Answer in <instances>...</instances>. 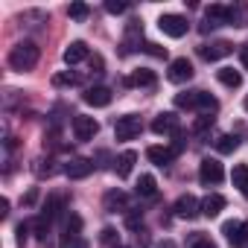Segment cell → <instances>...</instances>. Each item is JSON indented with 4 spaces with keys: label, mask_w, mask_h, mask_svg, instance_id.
Wrapping results in <instances>:
<instances>
[{
    "label": "cell",
    "mask_w": 248,
    "mask_h": 248,
    "mask_svg": "<svg viewBox=\"0 0 248 248\" xmlns=\"http://www.w3.org/2000/svg\"><path fill=\"white\" fill-rule=\"evenodd\" d=\"M82 59H88V47H85V41H73V44H67V50H64V62H67V64H79Z\"/></svg>",
    "instance_id": "obj_20"
},
{
    "label": "cell",
    "mask_w": 248,
    "mask_h": 248,
    "mask_svg": "<svg viewBox=\"0 0 248 248\" xmlns=\"http://www.w3.org/2000/svg\"><path fill=\"white\" fill-rule=\"evenodd\" d=\"M236 146H239V138L236 135H219L216 138V152H222V155L236 152Z\"/></svg>",
    "instance_id": "obj_24"
},
{
    "label": "cell",
    "mask_w": 248,
    "mask_h": 248,
    "mask_svg": "<svg viewBox=\"0 0 248 248\" xmlns=\"http://www.w3.org/2000/svg\"><path fill=\"white\" fill-rule=\"evenodd\" d=\"M245 21H248V6L245 3L231 6V27H245Z\"/></svg>",
    "instance_id": "obj_28"
},
{
    "label": "cell",
    "mask_w": 248,
    "mask_h": 248,
    "mask_svg": "<svg viewBox=\"0 0 248 248\" xmlns=\"http://www.w3.org/2000/svg\"><path fill=\"white\" fill-rule=\"evenodd\" d=\"M35 199H38V190H30V193H27V204H32Z\"/></svg>",
    "instance_id": "obj_43"
},
{
    "label": "cell",
    "mask_w": 248,
    "mask_h": 248,
    "mask_svg": "<svg viewBox=\"0 0 248 248\" xmlns=\"http://www.w3.org/2000/svg\"><path fill=\"white\" fill-rule=\"evenodd\" d=\"M79 228H82V219L79 216H70L67 219V225H64V239H62V245L67 248L73 239H79Z\"/></svg>",
    "instance_id": "obj_25"
},
{
    "label": "cell",
    "mask_w": 248,
    "mask_h": 248,
    "mask_svg": "<svg viewBox=\"0 0 248 248\" xmlns=\"http://www.w3.org/2000/svg\"><path fill=\"white\" fill-rule=\"evenodd\" d=\"M190 248H216V245H213L207 236H196V239L190 242Z\"/></svg>",
    "instance_id": "obj_38"
},
{
    "label": "cell",
    "mask_w": 248,
    "mask_h": 248,
    "mask_svg": "<svg viewBox=\"0 0 248 248\" xmlns=\"http://www.w3.org/2000/svg\"><path fill=\"white\" fill-rule=\"evenodd\" d=\"M239 62H242V67L248 70V44H242V50H239Z\"/></svg>",
    "instance_id": "obj_41"
},
{
    "label": "cell",
    "mask_w": 248,
    "mask_h": 248,
    "mask_svg": "<svg viewBox=\"0 0 248 248\" xmlns=\"http://www.w3.org/2000/svg\"><path fill=\"white\" fill-rule=\"evenodd\" d=\"M38 59H41V50H38L35 41H18V44L9 50V67L18 70V73L32 70V67L38 64Z\"/></svg>",
    "instance_id": "obj_1"
},
{
    "label": "cell",
    "mask_w": 248,
    "mask_h": 248,
    "mask_svg": "<svg viewBox=\"0 0 248 248\" xmlns=\"http://www.w3.org/2000/svg\"><path fill=\"white\" fill-rule=\"evenodd\" d=\"M158 30H161L164 35H170V38H181V35H187L190 24H187V18H184V15H161Z\"/></svg>",
    "instance_id": "obj_6"
},
{
    "label": "cell",
    "mask_w": 248,
    "mask_h": 248,
    "mask_svg": "<svg viewBox=\"0 0 248 248\" xmlns=\"http://www.w3.org/2000/svg\"><path fill=\"white\" fill-rule=\"evenodd\" d=\"M172 210H175V216H178V219H193V216H199V213H202V202H199L196 196L184 193V196H178V202L172 204Z\"/></svg>",
    "instance_id": "obj_10"
},
{
    "label": "cell",
    "mask_w": 248,
    "mask_h": 248,
    "mask_svg": "<svg viewBox=\"0 0 248 248\" xmlns=\"http://www.w3.org/2000/svg\"><path fill=\"white\" fill-rule=\"evenodd\" d=\"M207 126H213V114H202V117L193 123V132H204Z\"/></svg>",
    "instance_id": "obj_35"
},
{
    "label": "cell",
    "mask_w": 248,
    "mask_h": 248,
    "mask_svg": "<svg viewBox=\"0 0 248 248\" xmlns=\"http://www.w3.org/2000/svg\"><path fill=\"white\" fill-rule=\"evenodd\" d=\"M129 9V3H120V0H108L105 3V12H111V15H123Z\"/></svg>",
    "instance_id": "obj_34"
},
{
    "label": "cell",
    "mask_w": 248,
    "mask_h": 248,
    "mask_svg": "<svg viewBox=\"0 0 248 248\" xmlns=\"http://www.w3.org/2000/svg\"><path fill=\"white\" fill-rule=\"evenodd\" d=\"M114 248H126V245H114Z\"/></svg>",
    "instance_id": "obj_46"
},
{
    "label": "cell",
    "mask_w": 248,
    "mask_h": 248,
    "mask_svg": "<svg viewBox=\"0 0 248 248\" xmlns=\"http://www.w3.org/2000/svg\"><path fill=\"white\" fill-rule=\"evenodd\" d=\"M67 248H88V239H82V236H79V239H73Z\"/></svg>",
    "instance_id": "obj_42"
},
{
    "label": "cell",
    "mask_w": 248,
    "mask_h": 248,
    "mask_svg": "<svg viewBox=\"0 0 248 248\" xmlns=\"http://www.w3.org/2000/svg\"><path fill=\"white\" fill-rule=\"evenodd\" d=\"M67 15H70L73 21H85V18L91 15V9H88V3H70V6H67Z\"/></svg>",
    "instance_id": "obj_31"
},
{
    "label": "cell",
    "mask_w": 248,
    "mask_h": 248,
    "mask_svg": "<svg viewBox=\"0 0 248 248\" xmlns=\"http://www.w3.org/2000/svg\"><path fill=\"white\" fill-rule=\"evenodd\" d=\"M216 108H219V102H216L210 93L199 91V99H196V111H199V114H213Z\"/></svg>",
    "instance_id": "obj_26"
},
{
    "label": "cell",
    "mask_w": 248,
    "mask_h": 248,
    "mask_svg": "<svg viewBox=\"0 0 248 248\" xmlns=\"http://www.w3.org/2000/svg\"><path fill=\"white\" fill-rule=\"evenodd\" d=\"M50 225H53V222H50L47 216H38V219L32 222V228H35V236H38V239H47V233H50Z\"/></svg>",
    "instance_id": "obj_32"
},
{
    "label": "cell",
    "mask_w": 248,
    "mask_h": 248,
    "mask_svg": "<svg viewBox=\"0 0 248 248\" xmlns=\"http://www.w3.org/2000/svg\"><path fill=\"white\" fill-rule=\"evenodd\" d=\"M27 231H30V225H27V222H21V225H18V242H24V239H27Z\"/></svg>",
    "instance_id": "obj_40"
},
{
    "label": "cell",
    "mask_w": 248,
    "mask_h": 248,
    "mask_svg": "<svg viewBox=\"0 0 248 248\" xmlns=\"http://www.w3.org/2000/svg\"><path fill=\"white\" fill-rule=\"evenodd\" d=\"M102 207L108 210V213H123V210H129V196L123 193V190H108L105 193V199H102Z\"/></svg>",
    "instance_id": "obj_15"
},
{
    "label": "cell",
    "mask_w": 248,
    "mask_h": 248,
    "mask_svg": "<svg viewBox=\"0 0 248 248\" xmlns=\"http://www.w3.org/2000/svg\"><path fill=\"white\" fill-rule=\"evenodd\" d=\"M126 85H129V88H155V85H158V76H155L152 70L140 67V70H135V73L126 79Z\"/></svg>",
    "instance_id": "obj_19"
},
{
    "label": "cell",
    "mask_w": 248,
    "mask_h": 248,
    "mask_svg": "<svg viewBox=\"0 0 248 248\" xmlns=\"http://www.w3.org/2000/svg\"><path fill=\"white\" fill-rule=\"evenodd\" d=\"M135 161H138V152H132V149L123 152V155L114 161V172H117V178H129L132 170H135Z\"/></svg>",
    "instance_id": "obj_18"
},
{
    "label": "cell",
    "mask_w": 248,
    "mask_h": 248,
    "mask_svg": "<svg viewBox=\"0 0 248 248\" xmlns=\"http://www.w3.org/2000/svg\"><path fill=\"white\" fill-rule=\"evenodd\" d=\"M158 248H175V242H170V239H167V242H161Z\"/></svg>",
    "instance_id": "obj_44"
},
{
    "label": "cell",
    "mask_w": 248,
    "mask_h": 248,
    "mask_svg": "<svg viewBox=\"0 0 248 248\" xmlns=\"http://www.w3.org/2000/svg\"><path fill=\"white\" fill-rule=\"evenodd\" d=\"M140 41H143V24L140 21H129L126 24V35H123V56L140 50Z\"/></svg>",
    "instance_id": "obj_8"
},
{
    "label": "cell",
    "mask_w": 248,
    "mask_h": 248,
    "mask_svg": "<svg viewBox=\"0 0 248 248\" xmlns=\"http://www.w3.org/2000/svg\"><path fill=\"white\" fill-rule=\"evenodd\" d=\"M216 79H219L225 88H239V85H242V73L233 70V67H219V70H216Z\"/></svg>",
    "instance_id": "obj_21"
},
{
    "label": "cell",
    "mask_w": 248,
    "mask_h": 248,
    "mask_svg": "<svg viewBox=\"0 0 248 248\" xmlns=\"http://www.w3.org/2000/svg\"><path fill=\"white\" fill-rule=\"evenodd\" d=\"M196 99H199V91H184L175 96V108H193L196 111Z\"/></svg>",
    "instance_id": "obj_29"
},
{
    "label": "cell",
    "mask_w": 248,
    "mask_h": 248,
    "mask_svg": "<svg viewBox=\"0 0 248 248\" xmlns=\"http://www.w3.org/2000/svg\"><path fill=\"white\" fill-rule=\"evenodd\" d=\"M146 53L158 56V59H167V47H158V44H146Z\"/></svg>",
    "instance_id": "obj_37"
},
{
    "label": "cell",
    "mask_w": 248,
    "mask_h": 248,
    "mask_svg": "<svg viewBox=\"0 0 248 248\" xmlns=\"http://www.w3.org/2000/svg\"><path fill=\"white\" fill-rule=\"evenodd\" d=\"M222 233H225V239H228L233 248H245V245H248V222H242V219L225 222V225H222Z\"/></svg>",
    "instance_id": "obj_4"
},
{
    "label": "cell",
    "mask_w": 248,
    "mask_h": 248,
    "mask_svg": "<svg viewBox=\"0 0 248 248\" xmlns=\"http://www.w3.org/2000/svg\"><path fill=\"white\" fill-rule=\"evenodd\" d=\"M82 99H85L88 105H93V108H105V105H111L114 93H111V88H105V85H96V88H88Z\"/></svg>",
    "instance_id": "obj_14"
},
{
    "label": "cell",
    "mask_w": 248,
    "mask_h": 248,
    "mask_svg": "<svg viewBox=\"0 0 248 248\" xmlns=\"http://www.w3.org/2000/svg\"><path fill=\"white\" fill-rule=\"evenodd\" d=\"M175 155H178V152H175L172 146H149V149H146V158H149L155 167H170V164L175 161Z\"/></svg>",
    "instance_id": "obj_16"
},
{
    "label": "cell",
    "mask_w": 248,
    "mask_h": 248,
    "mask_svg": "<svg viewBox=\"0 0 248 248\" xmlns=\"http://www.w3.org/2000/svg\"><path fill=\"white\" fill-rule=\"evenodd\" d=\"M62 210H64V196L53 193V196H50V199L44 202V210H41V216H47V219L53 222V219H56V216H59Z\"/></svg>",
    "instance_id": "obj_22"
},
{
    "label": "cell",
    "mask_w": 248,
    "mask_h": 248,
    "mask_svg": "<svg viewBox=\"0 0 248 248\" xmlns=\"http://www.w3.org/2000/svg\"><path fill=\"white\" fill-rule=\"evenodd\" d=\"M213 27H231V6L213 3L204 9V30H213Z\"/></svg>",
    "instance_id": "obj_7"
},
{
    "label": "cell",
    "mask_w": 248,
    "mask_h": 248,
    "mask_svg": "<svg viewBox=\"0 0 248 248\" xmlns=\"http://www.w3.org/2000/svg\"><path fill=\"white\" fill-rule=\"evenodd\" d=\"M140 222H143V213H138V210H135V213H129V216H126V225H129V228H138V225H140Z\"/></svg>",
    "instance_id": "obj_39"
},
{
    "label": "cell",
    "mask_w": 248,
    "mask_h": 248,
    "mask_svg": "<svg viewBox=\"0 0 248 248\" xmlns=\"http://www.w3.org/2000/svg\"><path fill=\"white\" fill-rule=\"evenodd\" d=\"M225 196H219V193H210V196H204L202 199V216H207V219H213V216H219L222 210H225Z\"/></svg>",
    "instance_id": "obj_17"
},
{
    "label": "cell",
    "mask_w": 248,
    "mask_h": 248,
    "mask_svg": "<svg viewBox=\"0 0 248 248\" xmlns=\"http://www.w3.org/2000/svg\"><path fill=\"white\" fill-rule=\"evenodd\" d=\"M140 132H143V123H140L138 114H126V117H120V120L114 123V138H117V140H132V138H138Z\"/></svg>",
    "instance_id": "obj_2"
},
{
    "label": "cell",
    "mask_w": 248,
    "mask_h": 248,
    "mask_svg": "<svg viewBox=\"0 0 248 248\" xmlns=\"http://www.w3.org/2000/svg\"><path fill=\"white\" fill-rule=\"evenodd\" d=\"M152 132H155V135H178V132H181V129H178V117H175L172 111L158 114V117L152 120Z\"/></svg>",
    "instance_id": "obj_13"
},
{
    "label": "cell",
    "mask_w": 248,
    "mask_h": 248,
    "mask_svg": "<svg viewBox=\"0 0 248 248\" xmlns=\"http://www.w3.org/2000/svg\"><path fill=\"white\" fill-rule=\"evenodd\" d=\"M96 132H99V123L93 120V117H88V114H76L73 117V138L76 140H93L96 138Z\"/></svg>",
    "instance_id": "obj_5"
},
{
    "label": "cell",
    "mask_w": 248,
    "mask_h": 248,
    "mask_svg": "<svg viewBox=\"0 0 248 248\" xmlns=\"http://www.w3.org/2000/svg\"><path fill=\"white\" fill-rule=\"evenodd\" d=\"M79 79H76V73H70V70H64V73H56L53 76V88H73Z\"/></svg>",
    "instance_id": "obj_30"
},
{
    "label": "cell",
    "mask_w": 248,
    "mask_h": 248,
    "mask_svg": "<svg viewBox=\"0 0 248 248\" xmlns=\"http://www.w3.org/2000/svg\"><path fill=\"white\" fill-rule=\"evenodd\" d=\"M245 111H248V96H245Z\"/></svg>",
    "instance_id": "obj_45"
},
{
    "label": "cell",
    "mask_w": 248,
    "mask_h": 248,
    "mask_svg": "<svg viewBox=\"0 0 248 248\" xmlns=\"http://www.w3.org/2000/svg\"><path fill=\"white\" fill-rule=\"evenodd\" d=\"M35 175H41V178H44V175H53V161H50V158H47V161H44V158L35 161Z\"/></svg>",
    "instance_id": "obj_33"
},
{
    "label": "cell",
    "mask_w": 248,
    "mask_h": 248,
    "mask_svg": "<svg viewBox=\"0 0 248 248\" xmlns=\"http://www.w3.org/2000/svg\"><path fill=\"white\" fill-rule=\"evenodd\" d=\"M99 239H102L105 245H120V239H117V231H114V228H105Z\"/></svg>",
    "instance_id": "obj_36"
},
{
    "label": "cell",
    "mask_w": 248,
    "mask_h": 248,
    "mask_svg": "<svg viewBox=\"0 0 248 248\" xmlns=\"http://www.w3.org/2000/svg\"><path fill=\"white\" fill-rule=\"evenodd\" d=\"M231 53H233V44L231 41H210V44H202L199 47V56L204 62H219V59H225Z\"/></svg>",
    "instance_id": "obj_9"
},
{
    "label": "cell",
    "mask_w": 248,
    "mask_h": 248,
    "mask_svg": "<svg viewBox=\"0 0 248 248\" xmlns=\"http://www.w3.org/2000/svg\"><path fill=\"white\" fill-rule=\"evenodd\" d=\"M91 172H93V161H91V158H70V161L64 164V175L73 178V181L88 178Z\"/></svg>",
    "instance_id": "obj_12"
},
{
    "label": "cell",
    "mask_w": 248,
    "mask_h": 248,
    "mask_svg": "<svg viewBox=\"0 0 248 248\" xmlns=\"http://www.w3.org/2000/svg\"><path fill=\"white\" fill-rule=\"evenodd\" d=\"M231 181H233V187H236L239 193H245V196H248V167H245V164H236V167H233Z\"/></svg>",
    "instance_id": "obj_23"
},
{
    "label": "cell",
    "mask_w": 248,
    "mask_h": 248,
    "mask_svg": "<svg viewBox=\"0 0 248 248\" xmlns=\"http://www.w3.org/2000/svg\"><path fill=\"white\" fill-rule=\"evenodd\" d=\"M167 79L175 82V85L190 82V79H193V64H190L187 59H172V62H170V70H167Z\"/></svg>",
    "instance_id": "obj_11"
},
{
    "label": "cell",
    "mask_w": 248,
    "mask_h": 248,
    "mask_svg": "<svg viewBox=\"0 0 248 248\" xmlns=\"http://www.w3.org/2000/svg\"><path fill=\"white\" fill-rule=\"evenodd\" d=\"M222 178H225V170L216 158H204L199 164V181L204 187H216V184H222Z\"/></svg>",
    "instance_id": "obj_3"
},
{
    "label": "cell",
    "mask_w": 248,
    "mask_h": 248,
    "mask_svg": "<svg viewBox=\"0 0 248 248\" xmlns=\"http://www.w3.org/2000/svg\"><path fill=\"white\" fill-rule=\"evenodd\" d=\"M158 193V181H155V175H140L138 178V196H155Z\"/></svg>",
    "instance_id": "obj_27"
}]
</instances>
